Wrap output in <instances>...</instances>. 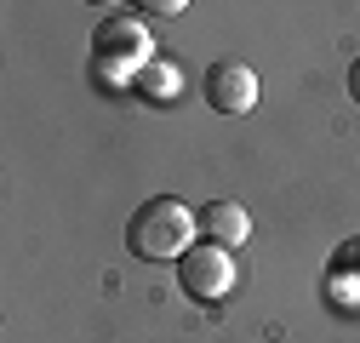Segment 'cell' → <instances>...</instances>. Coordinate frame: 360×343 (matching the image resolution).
<instances>
[{
    "mask_svg": "<svg viewBox=\"0 0 360 343\" xmlns=\"http://www.w3.org/2000/svg\"><path fill=\"white\" fill-rule=\"evenodd\" d=\"M200 218L177 200V195H149L138 212L126 218V246L143 257V264H177L189 252Z\"/></svg>",
    "mask_w": 360,
    "mask_h": 343,
    "instance_id": "cell-1",
    "label": "cell"
},
{
    "mask_svg": "<svg viewBox=\"0 0 360 343\" xmlns=\"http://www.w3.org/2000/svg\"><path fill=\"white\" fill-rule=\"evenodd\" d=\"M92 58H98V69L115 75V80H138V75L155 63L149 29L131 18V12H109V18L98 23V34H92Z\"/></svg>",
    "mask_w": 360,
    "mask_h": 343,
    "instance_id": "cell-2",
    "label": "cell"
},
{
    "mask_svg": "<svg viewBox=\"0 0 360 343\" xmlns=\"http://www.w3.org/2000/svg\"><path fill=\"white\" fill-rule=\"evenodd\" d=\"M177 286H184L195 304H217V297H229L235 292V264H229V252L200 240L189 246L184 257H177Z\"/></svg>",
    "mask_w": 360,
    "mask_h": 343,
    "instance_id": "cell-3",
    "label": "cell"
},
{
    "mask_svg": "<svg viewBox=\"0 0 360 343\" xmlns=\"http://www.w3.org/2000/svg\"><path fill=\"white\" fill-rule=\"evenodd\" d=\"M200 86H206V103L217 115H246L257 103V75H252V63H235V58H217Z\"/></svg>",
    "mask_w": 360,
    "mask_h": 343,
    "instance_id": "cell-4",
    "label": "cell"
},
{
    "mask_svg": "<svg viewBox=\"0 0 360 343\" xmlns=\"http://www.w3.org/2000/svg\"><path fill=\"white\" fill-rule=\"evenodd\" d=\"M195 218H200V235H206L212 246H223V252L240 246V240L252 235V212H246L240 200H206Z\"/></svg>",
    "mask_w": 360,
    "mask_h": 343,
    "instance_id": "cell-5",
    "label": "cell"
},
{
    "mask_svg": "<svg viewBox=\"0 0 360 343\" xmlns=\"http://www.w3.org/2000/svg\"><path fill=\"white\" fill-rule=\"evenodd\" d=\"M131 86H138V92L143 98H177V63H166V58H155L138 80H131Z\"/></svg>",
    "mask_w": 360,
    "mask_h": 343,
    "instance_id": "cell-6",
    "label": "cell"
},
{
    "mask_svg": "<svg viewBox=\"0 0 360 343\" xmlns=\"http://www.w3.org/2000/svg\"><path fill=\"white\" fill-rule=\"evenodd\" d=\"M138 12H149V18H177V12H189L184 0H149V6H138Z\"/></svg>",
    "mask_w": 360,
    "mask_h": 343,
    "instance_id": "cell-7",
    "label": "cell"
},
{
    "mask_svg": "<svg viewBox=\"0 0 360 343\" xmlns=\"http://www.w3.org/2000/svg\"><path fill=\"white\" fill-rule=\"evenodd\" d=\"M349 98L360 103V58H354V69H349Z\"/></svg>",
    "mask_w": 360,
    "mask_h": 343,
    "instance_id": "cell-8",
    "label": "cell"
}]
</instances>
